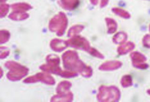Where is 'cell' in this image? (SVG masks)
Wrapping results in <instances>:
<instances>
[{"instance_id":"2","label":"cell","mask_w":150,"mask_h":102,"mask_svg":"<svg viewBox=\"0 0 150 102\" xmlns=\"http://www.w3.org/2000/svg\"><path fill=\"white\" fill-rule=\"evenodd\" d=\"M144 43L147 46L150 47V36H147L144 40Z\"/></svg>"},{"instance_id":"3","label":"cell","mask_w":150,"mask_h":102,"mask_svg":"<svg viewBox=\"0 0 150 102\" xmlns=\"http://www.w3.org/2000/svg\"><path fill=\"white\" fill-rule=\"evenodd\" d=\"M147 92L148 94H150V89H149V90L147 91Z\"/></svg>"},{"instance_id":"1","label":"cell","mask_w":150,"mask_h":102,"mask_svg":"<svg viewBox=\"0 0 150 102\" xmlns=\"http://www.w3.org/2000/svg\"><path fill=\"white\" fill-rule=\"evenodd\" d=\"M134 66L139 68H147L148 65L144 63L146 60V58L143 54L138 53H135L132 54Z\"/></svg>"}]
</instances>
